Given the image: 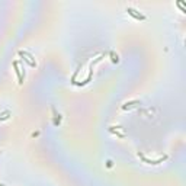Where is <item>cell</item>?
I'll return each mask as SVG.
<instances>
[{
	"mask_svg": "<svg viewBox=\"0 0 186 186\" xmlns=\"http://www.w3.org/2000/svg\"><path fill=\"white\" fill-rule=\"evenodd\" d=\"M0 186H3V185H0Z\"/></svg>",
	"mask_w": 186,
	"mask_h": 186,
	"instance_id": "6da1fadb",
	"label": "cell"
}]
</instances>
